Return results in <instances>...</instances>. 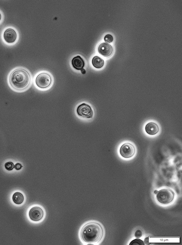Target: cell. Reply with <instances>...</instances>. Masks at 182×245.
<instances>
[{"mask_svg":"<svg viewBox=\"0 0 182 245\" xmlns=\"http://www.w3.org/2000/svg\"><path fill=\"white\" fill-rule=\"evenodd\" d=\"M31 77L29 72L22 68L11 72L9 77V83L11 88L18 91L26 90L30 86Z\"/></svg>","mask_w":182,"mask_h":245,"instance_id":"obj_2","label":"cell"},{"mask_svg":"<svg viewBox=\"0 0 182 245\" xmlns=\"http://www.w3.org/2000/svg\"><path fill=\"white\" fill-rule=\"evenodd\" d=\"M23 166L22 165L19 163H16L15 166V168L17 170H20L22 169Z\"/></svg>","mask_w":182,"mask_h":245,"instance_id":"obj_18","label":"cell"},{"mask_svg":"<svg viewBox=\"0 0 182 245\" xmlns=\"http://www.w3.org/2000/svg\"><path fill=\"white\" fill-rule=\"evenodd\" d=\"M120 153L121 156L125 158H130L135 154V148L131 143H125L121 147Z\"/></svg>","mask_w":182,"mask_h":245,"instance_id":"obj_6","label":"cell"},{"mask_svg":"<svg viewBox=\"0 0 182 245\" xmlns=\"http://www.w3.org/2000/svg\"><path fill=\"white\" fill-rule=\"evenodd\" d=\"M44 216V212L41 207L38 206L33 207L29 212V216L31 220L35 222H39L43 219Z\"/></svg>","mask_w":182,"mask_h":245,"instance_id":"obj_7","label":"cell"},{"mask_svg":"<svg viewBox=\"0 0 182 245\" xmlns=\"http://www.w3.org/2000/svg\"><path fill=\"white\" fill-rule=\"evenodd\" d=\"M145 242H144L142 241V240L139 239H137L133 240V241H132L130 242V243L129 244V245H145Z\"/></svg>","mask_w":182,"mask_h":245,"instance_id":"obj_15","label":"cell"},{"mask_svg":"<svg viewBox=\"0 0 182 245\" xmlns=\"http://www.w3.org/2000/svg\"><path fill=\"white\" fill-rule=\"evenodd\" d=\"M104 230L100 223L91 222L82 227L80 232L82 241L90 244L100 242L104 237Z\"/></svg>","mask_w":182,"mask_h":245,"instance_id":"obj_1","label":"cell"},{"mask_svg":"<svg viewBox=\"0 0 182 245\" xmlns=\"http://www.w3.org/2000/svg\"><path fill=\"white\" fill-rule=\"evenodd\" d=\"M77 113L80 117L86 119H91L93 117V111L91 106L83 103L79 105L77 109Z\"/></svg>","mask_w":182,"mask_h":245,"instance_id":"obj_5","label":"cell"},{"mask_svg":"<svg viewBox=\"0 0 182 245\" xmlns=\"http://www.w3.org/2000/svg\"><path fill=\"white\" fill-rule=\"evenodd\" d=\"M104 41L108 43H111L113 41V38L112 35L111 34L106 35L104 38Z\"/></svg>","mask_w":182,"mask_h":245,"instance_id":"obj_16","label":"cell"},{"mask_svg":"<svg viewBox=\"0 0 182 245\" xmlns=\"http://www.w3.org/2000/svg\"><path fill=\"white\" fill-rule=\"evenodd\" d=\"M3 39L7 43H15L18 39V33L13 28H7L4 32Z\"/></svg>","mask_w":182,"mask_h":245,"instance_id":"obj_8","label":"cell"},{"mask_svg":"<svg viewBox=\"0 0 182 245\" xmlns=\"http://www.w3.org/2000/svg\"><path fill=\"white\" fill-rule=\"evenodd\" d=\"M5 168L8 171H11L15 168V165L12 162H6L4 165Z\"/></svg>","mask_w":182,"mask_h":245,"instance_id":"obj_14","label":"cell"},{"mask_svg":"<svg viewBox=\"0 0 182 245\" xmlns=\"http://www.w3.org/2000/svg\"><path fill=\"white\" fill-rule=\"evenodd\" d=\"M52 78L48 73L42 72L37 75L35 80L37 86L41 89L49 88L52 84Z\"/></svg>","mask_w":182,"mask_h":245,"instance_id":"obj_4","label":"cell"},{"mask_svg":"<svg viewBox=\"0 0 182 245\" xmlns=\"http://www.w3.org/2000/svg\"><path fill=\"white\" fill-rule=\"evenodd\" d=\"M72 64L73 68L78 70H81L83 69L85 66L83 59L80 56H75L73 58Z\"/></svg>","mask_w":182,"mask_h":245,"instance_id":"obj_10","label":"cell"},{"mask_svg":"<svg viewBox=\"0 0 182 245\" xmlns=\"http://www.w3.org/2000/svg\"><path fill=\"white\" fill-rule=\"evenodd\" d=\"M2 17V16L1 14V13H0V21H1V20Z\"/></svg>","mask_w":182,"mask_h":245,"instance_id":"obj_21","label":"cell"},{"mask_svg":"<svg viewBox=\"0 0 182 245\" xmlns=\"http://www.w3.org/2000/svg\"><path fill=\"white\" fill-rule=\"evenodd\" d=\"M80 71H81V72L82 73V74L85 75L86 74V71L85 69H83Z\"/></svg>","mask_w":182,"mask_h":245,"instance_id":"obj_19","label":"cell"},{"mask_svg":"<svg viewBox=\"0 0 182 245\" xmlns=\"http://www.w3.org/2000/svg\"><path fill=\"white\" fill-rule=\"evenodd\" d=\"M13 201L17 204H20L24 201V196L22 193L16 192L14 194L13 196Z\"/></svg>","mask_w":182,"mask_h":245,"instance_id":"obj_13","label":"cell"},{"mask_svg":"<svg viewBox=\"0 0 182 245\" xmlns=\"http://www.w3.org/2000/svg\"><path fill=\"white\" fill-rule=\"evenodd\" d=\"M92 63L93 67L96 69H101L104 65V61L99 56H96L92 59Z\"/></svg>","mask_w":182,"mask_h":245,"instance_id":"obj_12","label":"cell"},{"mask_svg":"<svg viewBox=\"0 0 182 245\" xmlns=\"http://www.w3.org/2000/svg\"><path fill=\"white\" fill-rule=\"evenodd\" d=\"M175 193L170 188H163L158 191L156 194V199L159 203L163 205L168 204L174 201Z\"/></svg>","mask_w":182,"mask_h":245,"instance_id":"obj_3","label":"cell"},{"mask_svg":"<svg viewBox=\"0 0 182 245\" xmlns=\"http://www.w3.org/2000/svg\"><path fill=\"white\" fill-rule=\"evenodd\" d=\"M146 133L150 135H155L159 131V129L158 124L154 122L149 123L145 127Z\"/></svg>","mask_w":182,"mask_h":245,"instance_id":"obj_11","label":"cell"},{"mask_svg":"<svg viewBox=\"0 0 182 245\" xmlns=\"http://www.w3.org/2000/svg\"><path fill=\"white\" fill-rule=\"evenodd\" d=\"M142 232L140 230H137L134 234V236L137 239H139L142 236Z\"/></svg>","mask_w":182,"mask_h":245,"instance_id":"obj_17","label":"cell"},{"mask_svg":"<svg viewBox=\"0 0 182 245\" xmlns=\"http://www.w3.org/2000/svg\"><path fill=\"white\" fill-rule=\"evenodd\" d=\"M98 51L104 57L108 58L112 55L113 48L110 44L106 42H103L99 45L98 48Z\"/></svg>","mask_w":182,"mask_h":245,"instance_id":"obj_9","label":"cell"},{"mask_svg":"<svg viewBox=\"0 0 182 245\" xmlns=\"http://www.w3.org/2000/svg\"><path fill=\"white\" fill-rule=\"evenodd\" d=\"M158 192V190H155L154 191V194H156Z\"/></svg>","mask_w":182,"mask_h":245,"instance_id":"obj_20","label":"cell"}]
</instances>
